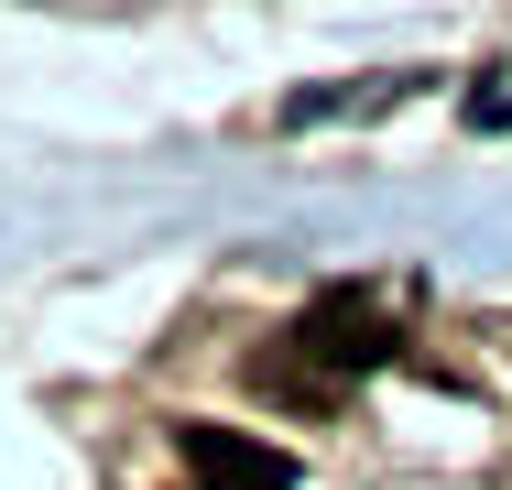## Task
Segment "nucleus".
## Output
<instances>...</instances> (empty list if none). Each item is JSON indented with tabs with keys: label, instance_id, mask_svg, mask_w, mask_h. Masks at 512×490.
<instances>
[{
	"label": "nucleus",
	"instance_id": "1",
	"mask_svg": "<svg viewBox=\"0 0 512 490\" xmlns=\"http://www.w3.org/2000/svg\"><path fill=\"white\" fill-rule=\"evenodd\" d=\"M284 360H306V371H316V392H338L349 371H382V360H404V327H393V316H382L360 284H327L306 316H295Z\"/></svg>",
	"mask_w": 512,
	"mask_h": 490
},
{
	"label": "nucleus",
	"instance_id": "2",
	"mask_svg": "<svg viewBox=\"0 0 512 490\" xmlns=\"http://www.w3.org/2000/svg\"><path fill=\"white\" fill-rule=\"evenodd\" d=\"M186 469H197V490H295V458L240 425H186Z\"/></svg>",
	"mask_w": 512,
	"mask_h": 490
}]
</instances>
